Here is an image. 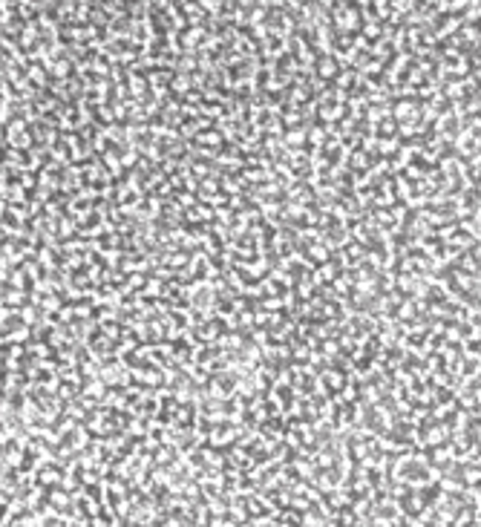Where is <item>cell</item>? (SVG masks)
I'll return each instance as SVG.
<instances>
[{"label":"cell","instance_id":"1","mask_svg":"<svg viewBox=\"0 0 481 527\" xmlns=\"http://www.w3.org/2000/svg\"><path fill=\"white\" fill-rule=\"evenodd\" d=\"M0 225H4L9 234H21V217L9 207H0Z\"/></svg>","mask_w":481,"mask_h":527},{"label":"cell","instance_id":"2","mask_svg":"<svg viewBox=\"0 0 481 527\" xmlns=\"http://www.w3.org/2000/svg\"><path fill=\"white\" fill-rule=\"evenodd\" d=\"M15 168H21V170H32L35 168V153L29 147H18L15 150Z\"/></svg>","mask_w":481,"mask_h":527}]
</instances>
